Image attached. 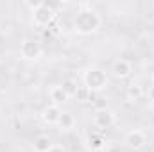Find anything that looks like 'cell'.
Wrapping results in <instances>:
<instances>
[{
  "label": "cell",
  "instance_id": "cell-1",
  "mask_svg": "<svg viewBox=\"0 0 154 152\" xmlns=\"http://www.w3.org/2000/svg\"><path fill=\"white\" fill-rule=\"evenodd\" d=\"M102 25V18L100 14L91 7V5H81V9L77 11L75 18H74V31L81 36H91L95 34Z\"/></svg>",
  "mask_w": 154,
  "mask_h": 152
},
{
  "label": "cell",
  "instance_id": "cell-2",
  "mask_svg": "<svg viewBox=\"0 0 154 152\" xmlns=\"http://www.w3.org/2000/svg\"><path fill=\"white\" fill-rule=\"evenodd\" d=\"M82 86H86L91 93H99L108 88V75L102 68L91 66L82 74Z\"/></svg>",
  "mask_w": 154,
  "mask_h": 152
},
{
  "label": "cell",
  "instance_id": "cell-3",
  "mask_svg": "<svg viewBox=\"0 0 154 152\" xmlns=\"http://www.w3.org/2000/svg\"><path fill=\"white\" fill-rule=\"evenodd\" d=\"M56 20L54 5L48 2H41L36 9H32V23L36 27H50Z\"/></svg>",
  "mask_w": 154,
  "mask_h": 152
},
{
  "label": "cell",
  "instance_id": "cell-4",
  "mask_svg": "<svg viewBox=\"0 0 154 152\" xmlns=\"http://www.w3.org/2000/svg\"><path fill=\"white\" fill-rule=\"evenodd\" d=\"M43 54V48L36 39H23L20 45V56L25 61H38Z\"/></svg>",
  "mask_w": 154,
  "mask_h": 152
},
{
  "label": "cell",
  "instance_id": "cell-5",
  "mask_svg": "<svg viewBox=\"0 0 154 152\" xmlns=\"http://www.w3.org/2000/svg\"><path fill=\"white\" fill-rule=\"evenodd\" d=\"M116 123V114L111 109H99L93 114V125L99 129H109Z\"/></svg>",
  "mask_w": 154,
  "mask_h": 152
},
{
  "label": "cell",
  "instance_id": "cell-6",
  "mask_svg": "<svg viewBox=\"0 0 154 152\" xmlns=\"http://www.w3.org/2000/svg\"><path fill=\"white\" fill-rule=\"evenodd\" d=\"M124 143H125V147H129V149H133V150H140V149H143L145 143H147V134H145L143 131H140V129H133V131H129V132L125 134Z\"/></svg>",
  "mask_w": 154,
  "mask_h": 152
},
{
  "label": "cell",
  "instance_id": "cell-7",
  "mask_svg": "<svg viewBox=\"0 0 154 152\" xmlns=\"http://www.w3.org/2000/svg\"><path fill=\"white\" fill-rule=\"evenodd\" d=\"M84 145H86L88 150L100 152V150H104V147H106V140L99 132H88L86 138H84Z\"/></svg>",
  "mask_w": 154,
  "mask_h": 152
},
{
  "label": "cell",
  "instance_id": "cell-8",
  "mask_svg": "<svg viewBox=\"0 0 154 152\" xmlns=\"http://www.w3.org/2000/svg\"><path fill=\"white\" fill-rule=\"evenodd\" d=\"M111 72H113V77H116V79H127L133 72V66L125 59H116L111 66Z\"/></svg>",
  "mask_w": 154,
  "mask_h": 152
},
{
  "label": "cell",
  "instance_id": "cell-9",
  "mask_svg": "<svg viewBox=\"0 0 154 152\" xmlns=\"http://www.w3.org/2000/svg\"><path fill=\"white\" fill-rule=\"evenodd\" d=\"M59 116H61V109H59V106H56V104H50V106H47V108L41 111V120H43L47 125H57Z\"/></svg>",
  "mask_w": 154,
  "mask_h": 152
},
{
  "label": "cell",
  "instance_id": "cell-10",
  "mask_svg": "<svg viewBox=\"0 0 154 152\" xmlns=\"http://www.w3.org/2000/svg\"><path fill=\"white\" fill-rule=\"evenodd\" d=\"M68 93L63 90V86L61 84H57V86H52L50 88V100H52V104H56V106H59V104H65V102H68Z\"/></svg>",
  "mask_w": 154,
  "mask_h": 152
},
{
  "label": "cell",
  "instance_id": "cell-11",
  "mask_svg": "<svg viewBox=\"0 0 154 152\" xmlns=\"http://www.w3.org/2000/svg\"><path fill=\"white\" fill-rule=\"evenodd\" d=\"M57 127L61 131H72L75 127V116L70 111H61V116L57 120Z\"/></svg>",
  "mask_w": 154,
  "mask_h": 152
},
{
  "label": "cell",
  "instance_id": "cell-12",
  "mask_svg": "<svg viewBox=\"0 0 154 152\" xmlns=\"http://www.w3.org/2000/svg\"><path fill=\"white\" fill-rule=\"evenodd\" d=\"M143 95H145V91H143V86L140 82H131L127 86V99L131 102H138Z\"/></svg>",
  "mask_w": 154,
  "mask_h": 152
},
{
  "label": "cell",
  "instance_id": "cell-13",
  "mask_svg": "<svg viewBox=\"0 0 154 152\" xmlns=\"http://www.w3.org/2000/svg\"><path fill=\"white\" fill-rule=\"evenodd\" d=\"M50 147H52V141H50V138L47 134H39V136L34 138V141H32L34 152H48Z\"/></svg>",
  "mask_w": 154,
  "mask_h": 152
},
{
  "label": "cell",
  "instance_id": "cell-14",
  "mask_svg": "<svg viewBox=\"0 0 154 152\" xmlns=\"http://www.w3.org/2000/svg\"><path fill=\"white\" fill-rule=\"evenodd\" d=\"M91 95H93V93H91L86 86H79L77 91H75L77 102H88V100H91Z\"/></svg>",
  "mask_w": 154,
  "mask_h": 152
},
{
  "label": "cell",
  "instance_id": "cell-15",
  "mask_svg": "<svg viewBox=\"0 0 154 152\" xmlns=\"http://www.w3.org/2000/svg\"><path fill=\"white\" fill-rule=\"evenodd\" d=\"M61 86H63V90L68 93V97H75V91H77L79 86H77V82L74 81V79H65Z\"/></svg>",
  "mask_w": 154,
  "mask_h": 152
},
{
  "label": "cell",
  "instance_id": "cell-16",
  "mask_svg": "<svg viewBox=\"0 0 154 152\" xmlns=\"http://www.w3.org/2000/svg\"><path fill=\"white\" fill-rule=\"evenodd\" d=\"M48 152H66V150H65L63 145H59V143H52V147L48 149Z\"/></svg>",
  "mask_w": 154,
  "mask_h": 152
},
{
  "label": "cell",
  "instance_id": "cell-17",
  "mask_svg": "<svg viewBox=\"0 0 154 152\" xmlns=\"http://www.w3.org/2000/svg\"><path fill=\"white\" fill-rule=\"evenodd\" d=\"M147 97H149V100H152V102H154V84L149 88V91H147Z\"/></svg>",
  "mask_w": 154,
  "mask_h": 152
},
{
  "label": "cell",
  "instance_id": "cell-18",
  "mask_svg": "<svg viewBox=\"0 0 154 152\" xmlns=\"http://www.w3.org/2000/svg\"><path fill=\"white\" fill-rule=\"evenodd\" d=\"M151 79H152V84H154V74H152V77H151Z\"/></svg>",
  "mask_w": 154,
  "mask_h": 152
}]
</instances>
